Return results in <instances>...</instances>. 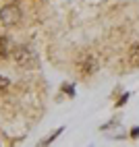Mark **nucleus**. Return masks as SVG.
<instances>
[{
    "instance_id": "obj_1",
    "label": "nucleus",
    "mask_w": 139,
    "mask_h": 147,
    "mask_svg": "<svg viewBox=\"0 0 139 147\" xmlns=\"http://www.w3.org/2000/svg\"><path fill=\"white\" fill-rule=\"evenodd\" d=\"M13 58L19 66H25V68H33L37 66V56L33 54V50L29 46H15L13 50Z\"/></svg>"
},
{
    "instance_id": "obj_2",
    "label": "nucleus",
    "mask_w": 139,
    "mask_h": 147,
    "mask_svg": "<svg viewBox=\"0 0 139 147\" xmlns=\"http://www.w3.org/2000/svg\"><path fill=\"white\" fill-rule=\"evenodd\" d=\"M21 17H23V13H21V8H19L17 2H11V4L0 8V23L6 25V27L17 25L19 21H21Z\"/></svg>"
},
{
    "instance_id": "obj_3",
    "label": "nucleus",
    "mask_w": 139,
    "mask_h": 147,
    "mask_svg": "<svg viewBox=\"0 0 139 147\" xmlns=\"http://www.w3.org/2000/svg\"><path fill=\"white\" fill-rule=\"evenodd\" d=\"M11 54V42L6 35H0V58H8Z\"/></svg>"
},
{
    "instance_id": "obj_4",
    "label": "nucleus",
    "mask_w": 139,
    "mask_h": 147,
    "mask_svg": "<svg viewBox=\"0 0 139 147\" xmlns=\"http://www.w3.org/2000/svg\"><path fill=\"white\" fill-rule=\"evenodd\" d=\"M129 62L131 66H139V44H133L129 50Z\"/></svg>"
},
{
    "instance_id": "obj_5",
    "label": "nucleus",
    "mask_w": 139,
    "mask_h": 147,
    "mask_svg": "<svg viewBox=\"0 0 139 147\" xmlns=\"http://www.w3.org/2000/svg\"><path fill=\"white\" fill-rule=\"evenodd\" d=\"M83 62H85V64H81L83 75H89V73H94V71H96V60H94V58H85Z\"/></svg>"
},
{
    "instance_id": "obj_6",
    "label": "nucleus",
    "mask_w": 139,
    "mask_h": 147,
    "mask_svg": "<svg viewBox=\"0 0 139 147\" xmlns=\"http://www.w3.org/2000/svg\"><path fill=\"white\" fill-rule=\"evenodd\" d=\"M60 133H62V129H56V131H54V133H52L50 137H48V139H44V141H42V143H39V145H42V147H46L48 143H52V141H54V139H56V137H58V135H60Z\"/></svg>"
},
{
    "instance_id": "obj_7",
    "label": "nucleus",
    "mask_w": 139,
    "mask_h": 147,
    "mask_svg": "<svg viewBox=\"0 0 139 147\" xmlns=\"http://www.w3.org/2000/svg\"><path fill=\"white\" fill-rule=\"evenodd\" d=\"M8 85H11V81H8L6 77H0V93L6 91V89H8Z\"/></svg>"
},
{
    "instance_id": "obj_8",
    "label": "nucleus",
    "mask_w": 139,
    "mask_h": 147,
    "mask_svg": "<svg viewBox=\"0 0 139 147\" xmlns=\"http://www.w3.org/2000/svg\"><path fill=\"white\" fill-rule=\"evenodd\" d=\"M62 89H64L68 95H75V91H73V87H71V85H62Z\"/></svg>"
},
{
    "instance_id": "obj_9",
    "label": "nucleus",
    "mask_w": 139,
    "mask_h": 147,
    "mask_svg": "<svg viewBox=\"0 0 139 147\" xmlns=\"http://www.w3.org/2000/svg\"><path fill=\"white\" fill-rule=\"evenodd\" d=\"M131 137H133V139H137V137H139V126H133V131H131Z\"/></svg>"
},
{
    "instance_id": "obj_10",
    "label": "nucleus",
    "mask_w": 139,
    "mask_h": 147,
    "mask_svg": "<svg viewBox=\"0 0 139 147\" xmlns=\"http://www.w3.org/2000/svg\"><path fill=\"white\" fill-rule=\"evenodd\" d=\"M127 100H129V95H127V93H125V97H121V100H118V102H116V106H123V104H125V102H127Z\"/></svg>"
}]
</instances>
